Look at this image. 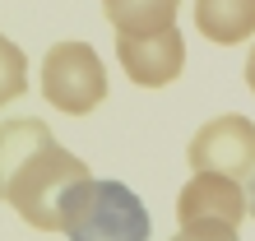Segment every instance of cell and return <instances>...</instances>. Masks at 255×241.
<instances>
[{
  "label": "cell",
  "mask_w": 255,
  "mask_h": 241,
  "mask_svg": "<svg viewBox=\"0 0 255 241\" xmlns=\"http://www.w3.org/2000/svg\"><path fill=\"white\" fill-rule=\"evenodd\" d=\"M246 218V190L237 176L223 172H195L176 195V223H242Z\"/></svg>",
  "instance_id": "6"
},
{
  "label": "cell",
  "mask_w": 255,
  "mask_h": 241,
  "mask_svg": "<svg viewBox=\"0 0 255 241\" xmlns=\"http://www.w3.org/2000/svg\"><path fill=\"white\" fill-rule=\"evenodd\" d=\"M23 88H28V56L0 33V107L23 98Z\"/></svg>",
  "instance_id": "9"
},
{
  "label": "cell",
  "mask_w": 255,
  "mask_h": 241,
  "mask_svg": "<svg viewBox=\"0 0 255 241\" xmlns=\"http://www.w3.org/2000/svg\"><path fill=\"white\" fill-rule=\"evenodd\" d=\"M246 214L255 218V172H251V190H246Z\"/></svg>",
  "instance_id": "12"
},
{
  "label": "cell",
  "mask_w": 255,
  "mask_h": 241,
  "mask_svg": "<svg viewBox=\"0 0 255 241\" xmlns=\"http://www.w3.org/2000/svg\"><path fill=\"white\" fill-rule=\"evenodd\" d=\"M181 0H102V14L116 33H158L176 23Z\"/></svg>",
  "instance_id": "8"
},
{
  "label": "cell",
  "mask_w": 255,
  "mask_h": 241,
  "mask_svg": "<svg viewBox=\"0 0 255 241\" xmlns=\"http://www.w3.org/2000/svg\"><path fill=\"white\" fill-rule=\"evenodd\" d=\"M172 241H242L232 223H181Z\"/></svg>",
  "instance_id": "10"
},
{
  "label": "cell",
  "mask_w": 255,
  "mask_h": 241,
  "mask_svg": "<svg viewBox=\"0 0 255 241\" xmlns=\"http://www.w3.org/2000/svg\"><path fill=\"white\" fill-rule=\"evenodd\" d=\"M195 28L218 47H237L255 33V0H195Z\"/></svg>",
  "instance_id": "7"
},
{
  "label": "cell",
  "mask_w": 255,
  "mask_h": 241,
  "mask_svg": "<svg viewBox=\"0 0 255 241\" xmlns=\"http://www.w3.org/2000/svg\"><path fill=\"white\" fill-rule=\"evenodd\" d=\"M42 98L65 116H88L107 98V70L88 42H56L42 60Z\"/></svg>",
  "instance_id": "3"
},
{
  "label": "cell",
  "mask_w": 255,
  "mask_h": 241,
  "mask_svg": "<svg viewBox=\"0 0 255 241\" xmlns=\"http://www.w3.org/2000/svg\"><path fill=\"white\" fill-rule=\"evenodd\" d=\"M148 209L121 181H74L61 200V232L70 241H148Z\"/></svg>",
  "instance_id": "2"
},
{
  "label": "cell",
  "mask_w": 255,
  "mask_h": 241,
  "mask_svg": "<svg viewBox=\"0 0 255 241\" xmlns=\"http://www.w3.org/2000/svg\"><path fill=\"white\" fill-rule=\"evenodd\" d=\"M116 60L139 88H162L186 70V42L181 28H158V33H116Z\"/></svg>",
  "instance_id": "5"
},
{
  "label": "cell",
  "mask_w": 255,
  "mask_h": 241,
  "mask_svg": "<svg viewBox=\"0 0 255 241\" xmlns=\"http://www.w3.org/2000/svg\"><path fill=\"white\" fill-rule=\"evenodd\" d=\"M88 176L70 148L37 116L0 120V200L37 232H61V200L74 181Z\"/></svg>",
  "instance_id": "1"
},
{
  "label": "cell",
  "mask_w": 255,
  "mask_h": 241,
  "mask_svg": "<svg viewBox=\"0 0 255 241\" xmlns=\"http://www.w3.org/2000/svg\"><path fill=\"white\" fill-rule=\"evenodd\" d=\"M186 162L195 172H223V176L246 181L255 172V120L237 112L204 120L186 144Z\"/></svg>",
  "instance_id": "4"
},
{
  "label": "cell",
  "mask_w": 255,
  "mask_h": 241,
  "mask_svg": "<svg viewBox=\"0 0 255 241\" xmlns=\"http://www.w3.org/2000/svg\"><path fill=\"white\" fill-rule=\"evenodd\" d=\"M246 88H251V93H255V51L246 56Z\"/></svg>",
  "instance_id": "11"
}]
</instances>
